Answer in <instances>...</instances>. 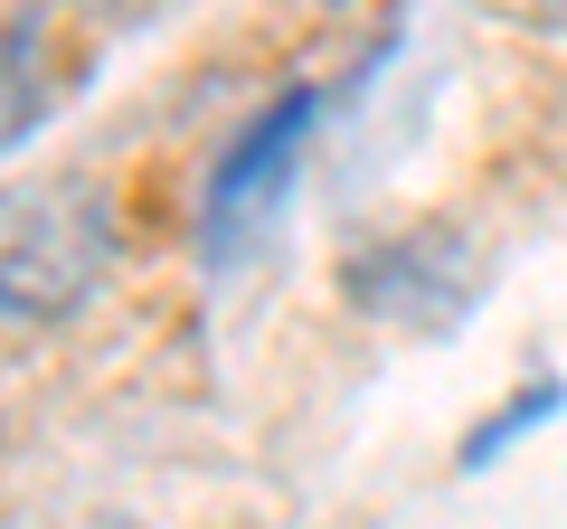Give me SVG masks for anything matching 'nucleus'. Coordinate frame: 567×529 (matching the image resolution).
Instances as JSON below:
<instances>
[{
	"instance_id": "obj_2",
	"label": "nucleus",
	"mask_w": 567,
	"mask_h": 529,
	"mask_svg": "<svg viewBox=\"0 0 567 529\" xmlns=\"http://www.w3.org/2000/svg\"><path fill=\"white\" fill-rule=\"evenodd\" d=\"M312 123H322V85H284L275 104H256V114L237 123V143L208 162L199 180V246L208 256H237L246 227L275 208V189L293 180V162H303Z\"/></svg>"
},
{
	"instance_id": "obj_6",
	"label": "nucleus",
	"mask_w": 567,
	"mask_h": 529,
	"mask_svg": "<svg viewBox=\"0 0 567 529\" xmlns=\"http://www.w3.org/2000/svg\"><path fill=\"white\" fill-rule=\"evenodd\" d=\"M104 20H142V10H152V0H95Z\"/></svg>"
},
{
	"instance_id": "obj_3",
	"label": "nucleus",
	"mask_w": 567,
	"mask_h": 529,
	"mask_svg": "<svg viewBox=\"0 0 567 529\" xmlns=\"http://www.w3.org/2000/svg\"><path fill=\"white\" fill-rule=\"evenodd\" d=\"M473 284H483V256H473V237H454V227H398V237H369L360 256L341 264V293L369 322H425V331L464 322Z\"/></svg>"
},
{
	"instance_id": "obj_5",
	"label": "nucleus",
	"mask_w": 567,
	"mask_h": 529,
	"mask_svg": "<svg viewBox=\"0 0 567 529\" xmlns=\"http://www.w3.org/2000/svg\"><path fill=\"white\" fill-rule=\"evenodd\" d=\"M48 114V48H39V0L10 10V143H29Z\"/></svg>"
},
{
	"instance_id": "obj_1",
	"label": "nucleus",
	"mask_w": 567,
	"mask_h": 529,
	"mask_svg": "<svg viewBox=\"0 0 567 529\" xmlns=\"http://www.w3.org/2000/svg\"><path fill=\"white\" fill-rule=\"evenodd\" d=\"M114 274V199L95 180H39L10 189V237H0V312L10 322H76Z\"/></svg>"
},
{
	"instance_id": "obj_4",
	"label": "nucleus",
	"mask_w": 567,
	"mask_h": 529,
	"mask_svg": "<svg viewBox=\"0 0 567 529\" xmlns=\"http://www.w3.org/2000/svg\"><path fill=\"white\" fill-rule=\"evenodd\" d=\"M558 407H567V378H548V369H539V378H520V387H511V397H502V407H492L483 426L464 435V473L502 464V454L520 445V435H539V426H548V416H558Z\"/></svg>"
}]
</instances>
